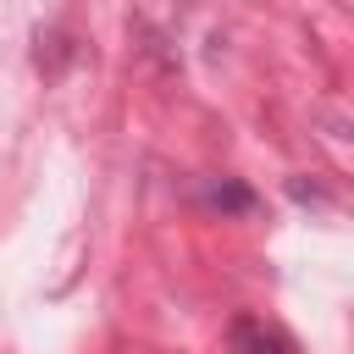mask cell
<instances>
[{
    "label": "cell",
    "mask_w": 354,
    "mask_h": 354,
    "mask_svg": "<svg viewBox=\"0 0 354 354\" xmlns=\"http://www.w3.org/2000/svg\"><path fill=\"white\" fill-rule=\"evenodd\" d=\"M227 337H232V354H293V337L266 326L260 315H232Z\"/></svg>",
    "instance_id": "obj_1"
},
{
    "label": "cell",
    "mask_w": 354,
    "mask_h": 354,
    "mask_svg": "<svg viewBox=\"0 0 354 354\" xmlns=\"http://www.w3.org/2000/svg\"><path fill=\"white\" fill-rule=\"evenodd\" d=\"M205 205H210V210H227V216H249V210H254V188H243V183L221 177V183H210V188H205Z\"/></svg>",
    "instance_id": "obj_2"
}]
</instances>
